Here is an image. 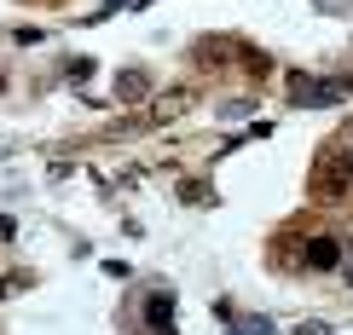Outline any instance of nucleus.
I'll list each match as a JSON object with an SVG mask.
<instances>
[{"label": "nucleus", "mask_w": 353, "mask_h": 335, "mask_svg": "<svg viewBox=\"0 0 353 335\" xmlns=\"http://www.w3.org/2000/svg\"><path fill=\"white\" fill-rule=\"evenodd\" d=\"M296 335H330V324H319V318H307V324H296Z\"/></svg>", "instance_id": "nucleus-8"}, {"label": "nucleus", "mask_w": 353, "mask_h": 335, "mask_svg": "<svg viewBox=\"0 0 353 335\" xmlns=\"http://www.w3.org/2000/svg\"><path fill=\"white\" fill-rule=\"evenodd\" d=\"M0 87H6V81H0Z\"/></svg>", "instance_id": "nucleus-10"}, {"label": "nucleus", "mask_w": 353, "mask_h": 335, "mask_svg": "<svg viewBox=\"0 0 353 335\" xmlns=\"http://www.w3.org/2000/svg\"><path fill=\"white\" fill-rule=\"evenodd\" d=\"M313 185H319V191H325V197H342V191H347V185H353V168H347V162H342V156H336V151H330V156H325V162H319V168H313Z\"/></svg>", "instance_id": "nucleus-2"}, {"label": "nucleus", "mask_w": 353, "mask_h": 335, "mask_svg": "<svg viewBox=\"0 0 353 335\" xmlns=\"http://www.w3.org/2000/svg\"><path fill=\"white\" fill-rule=\"evenodd\" d=\"M145 324H151V335H174V295L145 301Z\"/></svg>", "instance_id": "nucleus-4"}, {"label": "nucleus", "mask_w": 353, "mask_h": 335, "mask_svg": "<svg viewBox=\"0 0 353 335\" xmlns=\"http://www.w3.org/2000/svg\"><path fill=\"white\" fill-rule=\"evenodd\" d=\"M336 156H342V162L353 168V127H347V133H342V139H336Z\"/></svg>", "instance_id": "nucleus-7"}, {"label": "nucleus", "mask_w": 353, "mask_h": 335, "mask_svg": "<svg viewBox=\"0 0 353 335\" xmlns=\"http://www.w3.org/2000/svg\"><path fill=\"white\" fill-rule=\"evenodd\" d=\"M290 98H296L301 110H313V105H336V98H347V81H313V76H290Z\"/></svg>", "instance_id": "nucleus-1"}, {"label": "nucleus", "mask_w": 353, "mask_h": 335, "mask_svg": "<svg viewBox=\"0 0 353 335\" xmlns=\"http://www.w3.org/2000/svg\"><path fill=\"white\" fill-rule=\"evenodd\" d=\"M255 110V98H232V105H220V116H249Z\"/></svg>", "instance_id": "nucleus-6"}, {"label": "nucleus", "mask_w": 353, "mask_h": 335, "mask_svg": "<svg viewBox=\"0 0 353 335\" xmlns=\"http://www.w3.org/2000/svg\"><path fill=\"white\" fill-rule=\"evenodd\" d=\"M336 260H342V237H330V231H325V237L307 243V266H313V272H330Z\"/></svg>", "instance_id": "nucleus-3"}, {"label": "nucleus", "mask_w": 353, "mask_h": 335, "mask_svg": "<svg viewBox=\"0 0 353 335\" xmlns=\"http://www.w3.org/2000/svg\"><path fill=\"white\" fill-rule=\"evenodd\" d=\"M319 6H336V0H319Z\"/></svg>", "instance_id": "nucleus-9"}, {"label": "nucleus", "mask_w": 353, "mask_h": 335, "mask_svg": "<svg viewBox=\"0 0 353 335\" xmlns=\"http://www.w3.org/2000/svg\"><path fill=\"white\" fill-rule=\"evenodd\" d=\"M145 87H151V81H145L139 69H122V76H116V98H128V105H139V98H145Z\"/></svg>", "instance_id": "nucleus-5"}]
</instances>
